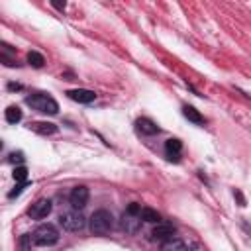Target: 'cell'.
I'll return each instance as SVG.
<instances>
[{
	"mask_svg": "<svg viewBox=\"0 0 251 251\" xmlns=\"http://www.w3.org/2000/svg\"><path fill=\"white\" fill-rule=\"evenodd\" d=\"M29 129H33L39 135H51L57 131V126L51 122H33V124H29Z\"/></svg>",
	"mask_w": 251,
	"mask_h": 251,
	"instance_id": "cell-11",
	"label": "cell"
},
{
	"mask_svg": "<svg viewBox=\"0 0 251 251\" xmlns=\"http://www.w3.org/2000/svg\"><path fill=\"white\" fill-rule=\"evenodd\" d=\"M22 120V110L18 108V106H10L8 110H6V122H10V124H18Z\"/></svg>",
	"mask_w": 251,
	"mask_h": 251,
	"instance_id": "cell-17",
	"label": "cell"
},
{
	"mask_svg": "<svg viewBox=\"0 0 251 251\" xmlns=\"http://www.w3.org/2000/svg\"><path fill=\"white\" fill-rule=\"evenodd\" d=\"M161 251H188V249H186V243H184L182 239H178V237H171V239L163 241Z\"/></svg>",
	"mask_w": 251,
	"mask_h": 251,
	"instance_id": "cell-13",
	"label": "cell"
},
{
	"mask_svg": "<svg viewBox=\"0 0 251 251\" xmlns=\"http://www.w3.org/2000/svg\"><path fill=\"white\" fill-rule=\"evenodd\" d=\"M49 212H51V200H47V198H39L35 204H31V208H29V216L33 218V220H43V218H47L49 216Z\"/></svg>",
	"mask_w": 251,
	"mask_h": 251,
	"instance_id": "cell-7",
	"label": "cell"
},
{
	"mask_svg": "<svg viewBox=\"0 0 251 251\" xmlns=\"http://www.w3.org/2000/svg\"><path fill=\"white\" fill-rule=\"evenodd\" d=\"M16 161H24V153H22V151L10 155V163H16Z\"/></svg>",
	"mask_w": 251,
	"mask_h": 251,
	"instance_id": "cell-20",
	"label": "cell"
},
{
	"mask_svg": "<svg viewBox=\"0 0 251 251\" xmlns=\"http://www.w3.org/2000/svg\"><path fill=\"white\" fill-rule=\"evenodd\" d=\"M25 184H27V182H16V188H14V190H12L8 196H10V198H16V196H18V194L24 190V186H25Z\"/></svg>",
	"mask_w": 251,
	"mask_h": 251,
	"instance_id": "cell-19",
	"label": "cell"
},
{
	"mask_svg": "<svg viewBox=\"0 0 251 251\" xmlns=\"http://www.w3.org/2000/svg\"><path fill=\"white\" fill-rule=\"evenodd\" d=\"M175 233H176L175 226H173V224H167V222L157 224V226L153 227V231H151V235H153L155 239H163V241H167V239L175 237Z\"/></svg>",
	"mask_w": 251,
	"mask_h": 251,
	"instance_id": "cell-8",
	"label": "cell"
},
{
	"mask_svg": "<svg viewBox=\"0 0 251 251\" xmlns=\"http://www.w3.org/2000/svg\"><path fill=\"white\" fill-rule=\"evenodd\" d=\"M182 114H184V118H186L188 122H192V124H204L202 114H200L196 108H192V106H184V108H182Z\"/></svg>",
	"mask_w": 251,
	"mask_h": 251,
	"instance_id": "cell-14",
	"label": "cell"
},
{
	"mask_svg": "<svg viewBox=\"0 0 251 251\" xmlns=\"http://www.w3.org/2000/svg\"><path fill=\"white\" fill-rule=\"evenodd\" d=\"M67 94H69L71 100L80 102V104H88V102H92L96 98V94L92 90H88V88H75V90H69Z\"/></svg>",
	"mask_w": 251,
	"mask_h": 251,
	"instance_id": "cell-9",
	"label": "cell"
},
{
	"mask_svg": "<svg viewBox=\"0 0 251 251\" xmlns=\"http://www.w3.org/2000/svg\"><path fill=\"white\" fill-rule=\"evenodd\" d=\"M14 180L16 182H25L27 180V169L24 165H20V167L14 169Z\"/></svg>",
	"mask_w": 251,
	"mask_h": 251,
	"instance_id": "cell-18",
	"label": "cell"
},
{
	"mask_svg": "<svg viewBox=\"0 0 251 251\" xmlns=\"http://www.w3.org/2000/svg\"><path fill=\"white\" fill-rule=\"evenodd\" d=\"M141 222H143V220L139 218V212L126 210V212L122 214V220H120V229L126 231V233H137Z\"/></svg>",
	"mask_w": 251,
	"mask_h": 251,
	"instance_id": "cell-5",
	"label": "cell"
},
{
	"mask_svg": "<svg viewBox=\"0 0 251 251\" xmlns=\"http://www.w3.org/2000/svg\"><path fill=\"white\" fill-rule=\"evenodd\" d=\"M25 102H27L33 110L43 112V114H51V116H53V114L59 112V104H57L49 94H43V92H35V94H31V96H27Z\"/></svg>",
	"mask_w": 251,
	"mask_h": 251,
	"instance_id": "cell-2",
	"label": "cell"
},
{
	"mask_svg": "<svg viewBox=\"0 0 251 251\" xmlns=\"http://www.w3.org/2000/svg\"><path fill=\"white\" fill-rule=\"evenodd\" d=\"M88 227L94 235H106L112 227H114V216L108 212V210H96L92 216H90V222H88Z\"/></svg>",
	"mask_w": 251,
	"mask_h": 251,
	"instance_id": "cell-1",
	"label": "cell"
},
{
	"mask_svg": "<svg viewBox=\"0 0 251 251\" xmlns=\"http://www.w3.org/2000/svg\"><path fill=\"white\" fill-rule=\"evenodd\" d=\"M135 126H137V129H139L141 133H145V135H155V133H159L157 124H155L153 120H149V118H139V120L135 122Z\"/></svg>",
	"mask_w": 251,
	"mask_h": 251,
	"instance_id": "cell-10",
	"label": "cell"
},
{
	"mask_svg": "<svg viewBox=\"0 0 251 251\" xmlns=\"http://www.w3.org/2000/svg\"><path fill=\"white\" fill-rule=\"evenodd\" d=\"M27 63H29L31 67H35V69H41V67L45 65V59H43L41 53H37V51H29V53H27Z\"/></svg>",
	"mask_w": 251,
	"mask_h": 251,
	"instance_id": "cell-16",
	"label": "cell"
},
{
	"mask_svg": "<svg viewBox=\"0 0 251 251\" xmlns=\"http://www.w3.org/2000/svg\"><path fill=\"white\" fill-rule=\"evenodd\" d=\"M88 188L86 186H75L73 190H71V194H69V202H71V206L75 208V210H80V208H84L86 206V202H88Z\"/></svg>",
	"mask_w": 251,
	"mask_h": 251,
	"instance_id": "cell-6",
	"label": "cell"
},
{
	"mask_svg": "<svg viewBox=\"0 0 251 251\" xmlns=\"http://www.w3.org/2000/svg\"><path fill=\"white\" fill-rule=\"evenodd\" d=\"M31 241L35 245H41V247H51V245H55L59 241V231L55 229V226L43 224L31 233Z\"/></svg>",
	"mask_w": 251,
	"mask_h": 251,
	"instance_id": "cell-3",
	"label": "cell"
},
{
	"mask_svg": "<svg viewBox=\"0 0 251 251\" xmlns=\"http://www.w3.org/2000/svg\"><path fill=\"white\" fill-rule=\"evenodd\" d=\"M139 218H141L143 222H149V224H161L159 212H157V210H151V208H141Z\"/></svg>",
	"mask_w": 251,
	"mask_h": 251,
	"instance_id": "cell-15",
	"label": "cell"
},
{
	"mask_svg": "<svg viewBox=\"0 0 251 251\" xmlns=\"http://www.w3.org/2000/svg\"><path fill=\"white\" fill-rule=\"evenodd\" d=\"M59 224L67 231H80V229H84L86 220L78 210H69V212H63L59 216Z\"/></svg>",
	"mask_w": 251,
	"mask_h": 251,
	"instance_id": "cell-4",
	"label": "cell"
},
{
	"mask_svg": "<svg viewBox=\"0 0 251 251\" xmlns=\"http://www.w3.org/2000/svg\"><path fill=\"white\" fill-rule=\"evenodd\" d=\"M180 149H182V143H180L178 139H167V143H165V151H167V157H169L171 161H178Z\"/></svg>",
	"mask_w": 251,
	"mask_h": 251,
	"instance_id": "cell-12",
	"label": "cell"
}]
</instances>
